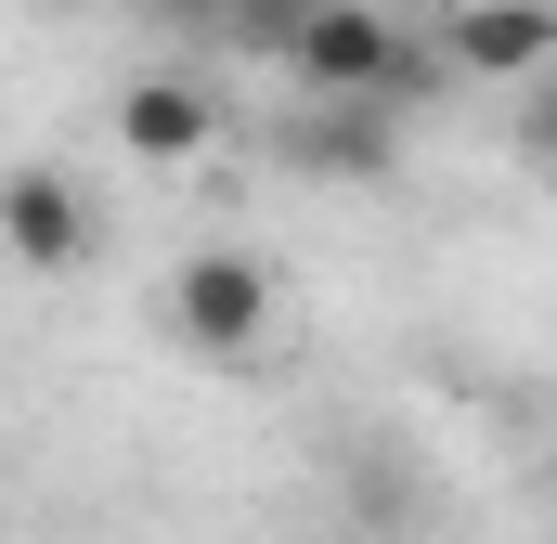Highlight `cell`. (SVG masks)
I'll return each mask as SVG.
<instances>
[{
	"mask_svg": "<svg viewBox=\"0 0 557 544\" xmlns=\"http://www.w3.org/2000/svg\"><path fill=\"white\" fill-rule=\"evenodd\" d=\"M285 65H298L311 104H403V91H428V52L376 0H311L298 39H285Z\"/></svg>",
	"mask_w": 557,
	"mask_h": 544,
	"instance_id": "cell-1",
	"label": "cell"
},
{
	"mask_svg": "<svg viewBox=\"0 0 557 544\" xmlns=\"http://www.w3.org/2000/svg\"><path fill=\"white\" fill-rule=\"evenodd\" d=\"M169 324H182L208 363H247L260 324H273V272L247 260V247H195V260L169 272Z\"/></svg>",
	"mask_w": 557,
	"mask_h": 544,
	"instance_id": "cell-2",
	"label": "cell"
},
{
	"mask_svg": "<svg viewBox=\"0 0 557 544\" xmlns=\"http://www.w3.org/2000/svg\"><path fill=\"white\" fill-rule=\"evenodd\" d=\"M441 65H467V78H545L557 65V0H454Z\"/></svg>",
	"mask_w": 557,
	"mask_h": 544,
	"instance_id": "cell-3",
	"label": "cell"
},
{
	"mask_svg": "<svg viewBox=\"0 0 557 544\" xmlns=\"http://www.w3.org/2000/svg\"><path fill=\"white\" fill-rule=\"evenodd\" d=\"M221 143V104L195 91V78H131L117 91V156H143V169H195Z\"/></svg>",
	"mask_w": 557,
	"mask_h": 544,
	"instance_id": "cell-4",
	"label": "cell"
},
{
	"mask_svg": "<svg viewBox=\"0 0 557 544\" xmlns=\"http://www.w3.org/2000/svg\"><path fill=\"white\" fill-rule=\"evenodd\" d=\"M0 234H13V260H26V272H78V247H91L65 169H13V182H0Z\"/></svg>",
	"mask_w": 557,
	"mask_h": 544,
	"instance_id": "cell-5",
	"label": "cell"
},
{
	"mask_svg": "<svg viewBox=\"0 0 557 544\" xmlns=\"http://www.w3.org/2000/svg\"><path fill=\"white\" fill-rule=\"evenodd\" d=\"M376 156H389V104H350V118L311 131V169L324 182H376Z\"/></svg>",
	"mask_w": 557,
	"mask_h": 544,
	"instance_id": "cell-6",
	"label": "cell"
},
{
	"mask_svg": "<svg viewBox=\"0 0 557 544\" xmlns=\"http://www.w3.org/2000/svg\"><path fill=\"white\" fill-rule=\"evenodd\" d=\"M156 13H182V0H156Z\"/></svg>",
	"mask_w": 557,
	"mask_h": 544,
	"instance_id": "cell-7",
	"label": "cell"
}]
</instances>
